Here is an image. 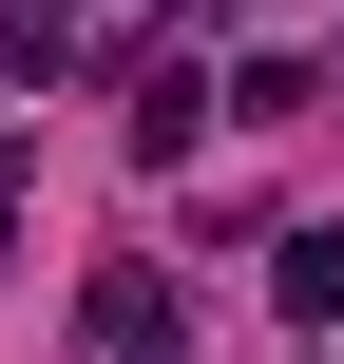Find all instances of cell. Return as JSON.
Segmentation results:
<instances>
[{
    "label": "cell",
    "instance_id": "cell-3",
    "mask_svg": "<svg viewBox=\"0 0 344 364\" xmlns=\"http://www.w3.org/2000/svg\"><path fill=\"white\" fill-rule=\"evenodd\" d=\"M211 96H230V115H249V134H268V115H306V96H326V77H306V58H230V77H211Z\"/></svg>",
    "mask_w": 344,
    "mask_h": 364
},
{
    "label": "cell",
    "instance_id": "cell-1",
    "mask_svg": "<svg viewBox=\"0 0 344 364\" xmlns=\"http://www.w3.org/2000/svg\"><path fill=\"white\" fill-rule=\"evenodd\" d=\"M172 346H192L172 269H96V364H172Z\"/></svg>",
    "mask_w": 344,
    "mask_h": 364
},
{
    "label": "cell",
    "instance_id": "cell-5",
    "mask_svg": "<svg viewBox=\"0 0 344 364\" xmlns=\"http://www.w3.org/2000/svg\"><path fill=\"white\" fill-rule=\"evenodd\" d=\"M0 230H19V134H0Z\"/></svg>",
    "mask_w": 344,
    "mask_h": 364
},
{
    "label": "cell",
    "instance_id": "cell-2",
    "mask_svg": "<svg viewBox=\"0 0 344 364\" xmlns=\"http://www.w3.org/2000/svg\"><path fill=\"white\" fill-rule=\"evenodd\" d=\"M268 288H287V326H344V230H287V269H268Z\"/></svg>",
    "mask_w": 344,
    "mask_h": 364
},
{
    "label": "cell",
    "instance_id": "cell-4",
    "mask_svg": "<svg viewBox=\"0 0 344 364\" xmlns=\"http://www.w3.org/2000/svg\"><path fill=\"white\" fill-rule=\"evenodd\" d=\"M57 38H77V0H0V58H19V77H38Z\"/></svg>",
    "mask_w": 344,
    "mask_h": 364
}]
</instances>
